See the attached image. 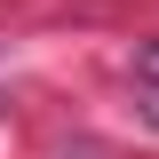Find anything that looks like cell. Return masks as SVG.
Masks as SVG:
<instances>
[{"label": "cell", "instance_id": "1", "mask_svg": "<svg viewBox=\"0 0 159 159\" xmlns=\"http://www.w3.org/2000/svg\"><path fill=\"white\" fill-rule=\"evenodd\" d=\"M143 119H151V127H159V88H151V96H143Z\"/></svg>", "mask_w": 159, "mask_h": 159}]
</instances>
